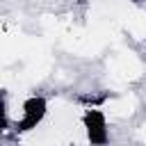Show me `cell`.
Instances as JSON below:
<instances>
[{"label":"cell","instance_id":"1","mask_svg":"<svg viewBox=\"0 0 146 146\" xmlns=\"http://www.w3.org/2000/svg\"><path fill=\"white\" fill-rule=\"evenodd\" d=\"M82 123L87 128V137L94 146H105L110 139L107 132V123H105V114L100 110H87L82 116Z\"/></svg>","mask_w":146,"mask_h":146},{"label":"cell","instance_id":"2","mask_svg":"<svg viewBox=\"0 0 146 146\" xmlns=\"http://www.w3.org/2000/svg\"><path fill=\"white\" fill-rule=\"evenodd\" d=\"M43 116H46V100L41 96H32V98L25 100V105H23V119L16 123V128L21 132L32 130V128H36L41 123Z\"/></svg>","mask_w":146,"mask_h":146}]
</instances>
